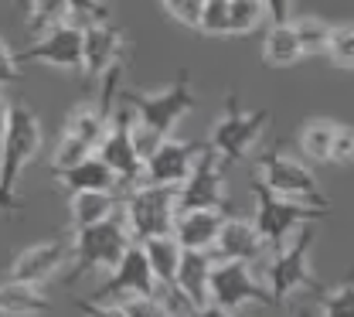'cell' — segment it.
<instances>
[{"instance_id": "16", "label": "cell", "mask_w": 354, "mask_h": 317, "mask_svg": "<svg viewBox=\"0 0 354 317\" xmlns=\"http://www.w3.org/2000/svg\"><path fill=\"white\" fill-rule=\"evenodd\" d=\"M127 35L106 21H86L82 24V72L88 82H99L109 69L123 65Z\"/></svg>"}, {"instance_id": "34", "label": "cell", "mask_w": 354, "mask_h": 317, "mask_svg": "<svg viewBox=\"0 0 354 317\" xmlns=\"http://www.w3.org/2000/svg\"><path fill=\"white\" fill-rule=\"evenodd\" d=\"M201 7H205V0H164V10L174 17L180 28H198Z\"/></svg>"}, {"instance_id": "29", "label": "cell", "mask_w": 354, "mask_h": 317, "mask_svg": "<svg viewBox=\"0 0 354 317\" xmlns=\"http://www.w3.org/2000/svg\"><path fill=\"white\" fill-rule=\"evenodd\" d=\"M324 55L330 58L334 69L351 72V65H354V28L351 24H330V35H327Z\"/></svg>"}, {"instance_id": "1", "label": "cell", "mask_w": 354, "mask_h": 317, "mask_svg": "<svg viewBox=\"0 0 354 317\" xmlns=\"http://www.w3.org/2000/svg\"><path fill=\"white\" fill-rule=\"evenodd\" d=\"M41 120L28 102H10L7 113V127L0 136V212L3 215H17L21 212V198H17V181L24 174V167H31V161L41 154Z\"/></svg>"}, {"instance_id": "37", "label": "cell", "mask_w": 354, "mask_h": 317, "mask_svg": "<svg viewBox=\"0 0 354 317\" xmlns=\"http://www.w3.org/2000/svg\"><path fill=\"white\" fill-rule=\"evenodd\" d=\"M75 311L82 317H127L123 314V304L116 300H106V304H95V300H75Z\"/></svg>"}, {"instance_id": "31", "label": "cell", "mask_w": 354, "mask_h": 317, "mask_svg": "<svg viewBox=\"0 0 354 317\" xmlns=\"http://www.w3.org/2000/svg\"><path fill=\"white\" fill-rule=\"evenodd\" d=\"M320 314L324 317H354V287L344 280L330 290H320Z\"/></svg>"}, {"instance_id": "21", "label": "cell", "mask_w": 354, "mask_h": 317, "mask_svg": "<svg viewBox=\"0 0 354 317\" xmlns=\"http://www.w3.org/2000/svg\"><path fill=\"white\" fill-rule=\"evenodd\" d=\"M215 256L208 249H180V263H177L174 287L194 304H208V273H212Z\"/></svg>"}, {"instance_id": "41", "label": "cell", "mask_w": 354, "mask_h": 317, "mask_svg": "<svg viewBox=\"0 0 354 317\" xmlns=\"http://www.w3.org/2000/svg\"><path fill=\"white\" fill-rule=\"evenodd\" d=\"M187 317H242L235 314V311H225V307H215V304H201V307H194Z\"/></svg>"}, {"instance_id": "27", "label": "cell", "mask_w": 354, "mask_h": 317, "mask_svg": "<svg viewBox=\"0 0 354 317\" xmlns=\"http://www.w3.org/2000/svg\"><path fill=\"white\" fill-rule=\"evenodd\" d=\"M72 17L75 14L65 0H28V31L35 38H41L62 24H72Z\"/></svg>"}, {"instance_id": "19", "label": "cell", "mask_w": 354, "mask_h": 317, "mask_svg": "<svg viewBox=\"0 0 354 317\" xmlns=\"http://www.w3.org/2000/svg\"><path fill=\"white\" fill-rule=\"evenodd\" d=\"M221 222H225V208H187V212L174 215L171 235L177 239L180 249H208L212 253Z\"/></svg>"}, {"instance_id": "20", "label": "cell", "mask_w": 354, "mask_h": 317, "mask_svg": "<svg viewBox=\"0 0 354 317\" xmlns=\"http://www.w3.org/2000/svg\"><path fill=\"white\" fill-rule=\"evenodd\" d=\"M51 178H55V184L65 194H79V191H123L120 181H116V174L95 154H88L79 164H68V167H51Z\"/></svg>"}, {"instance_id": "39", "label": "cell", "mask_w": 354, "mask_h": 317, "mask_svg": "<svg viewBox=\"0 0 354 317\" xmlns=\"http://www.w3.org/2000/svg\"><path fill=\"white\" fill-rule=\"evenodd\" d=\"M263 3V14L272 24H283L293 17V0H259Z\"/></svg>"}, {"instance_id": "32", "label": "cell", "mask_w": 354, "mask_h": 317, "mask_svg": "<svg viewBox=\"0 0 354 317\" xmlns=\"http://www.w3.org/2000/svg\"><path fill=\"white\" fill-rule=\"evenodd\" d=\"M194 31H201L208 38H225L228 35V0H205Z\"/></svg>"}, {"instance_id": "33", "label": "cell", "mask_w": 354, "mask_h": 317, "mask_svg": "<svg viewBox=\"0 0 354 317\" xmlns=\"http://www.w3.org/2000/svg\"><path fill=\"white\" fill-rule=\"evenodd\" d=\"M123 304V314L127 317H171L167 314V307H164V300L153 293V297H127V300H120Z\"/></svg>"}, {"instance_id": "14", "label": "cell", "mask_w": 354, "mask_h": 317, "mask_svg": "<svg viewBox=\"0 0 354 317\" xmlns=\"http://www.w3.org/2000/svg\"><path fill=\"white\" fill-rule=\"evenodd\" d=\"M17 65H51L62 72H82V28L62 24L35 38V45L17 55Z\"/></svg>"}, {"instance_id": "6", "label": "cell", "mask_w": 354, "mask_h": 317, "mask_svg": "<svg viewBox=\"0 0 354 317\" xmlns=\"http://www.w3.org/2000/svg\"><path fill=\"white\" fill-rule=\"evenodd\" d=\"M252 194H256V215H252V226L259 228V235H263V242H266L269 253L283 249L286 239H290L300 226H307L310 219H324V215H327L324 208L300 205V201H290V198L272 194L259 178H252Z\"/></svg>"}, {"instance_id": "26", "label": "cell", "mask_w": 354, "mask_h": 317, "mask_svg": "<svg viewBox=\"0 0 354 317\" xmlns=\"http://www.w3.org/2000/svg\"><path fill=\"white\" fill-rule=\"evenodd\" d=\"M334 134H337V123L334 120H324V116L307 120L304 130H300V154L307 157L310 164H330Z\"/></svg>"}, {"instance_id": "24", "label": "cell", "mask_w": 354, "mask_h": 317, "mask_svg": "<svg viewBox=\"0 0 354 317\" xmlns=\"http://www.w3.org/2000/svg\"><path fill=\"white\" fill-rule=\"evenodd\" d=\"M120 201H123L120 191H79V194H68V222H72V228L95 226L106 215H113L120 208Z\"/></svg>"}, {"instance_id": "3", "label": "cell", "mask_w": 354, "mask_h": 317, "mask_svg": "<svg viewBox=\"0 0 354 317\" xmlns=\"http://www.w3.org/2000/svg\"><path fill=\"white\" fill-rule=\"evenodd\" d=\"M310 246H313V228L300 226L283 249L269 253L266 263V287L272 293V304L293 297L297 290H324L310 270Z\"/></svg>"}, {"instance_id": "12", "label": "cell", "mask_w": 354, "mask_h": 317, "mask_svg": "<svg viewBox=\"0 0 354 317\" xmlns=\"http://www.w3.org/2000/svg\"><path fill=\"white\" fill-rule=\"evenodd\" d=\"M106 120L109 116H102V109L95 102L72 106V113L65 120V130H62V140L55 147L51 167H68V164H79L88 154H95L99 140L106 134Z\"/></svg>"}, {"instance_id": "30", "label": "cell", "mask_w": 354, "mask_h": 317, "mask_svg": "<svg viewBox=\"0 0 354 317\" xmlns=\"http://www.w3.org/2000/svg\"><path fill=\"white\" fill-rule=\"evenodd\" d=\"M266 21L259 0H228V35H252Z\"/></svg>"}, {"instance_id": "15", "label": "cell", "mask_w": 354, "mask_h": 317, "mask_svg": "<svg viewBox=\"0 0 354 317\" xmlns=\"http://www.w3.org/2000/svg\"><path fill=\"white\" fill-rule=\"evenodd\" d=\"M205 140H174V136H164L157 143V150L143 161V171H140V181L143 184H180L187 178L191 164L198 161Z\"/></svg>"}, {"instance_id": "22", "label": "cell", "mask_w": 354, "mask_h": 317, "mask_svg": "<svg viewBox=\"0 0 354 317\" xmlns=\"http://www.w3.org/2000/svg\"><path fill=\"white\" fill-rule=\"evenodd\" d=\"M143 256H147V266H150V276L157 283V290H167L174 287V276H177V263H180V246L171 232L164 235H150L140 242Z\"/></svg>"}, {"instance_id": "13", "label": "cell", "mask_w": 354, "mask_h": 317, "mask_svg": "<svg viewBox=\"0 0 354 317\" xmlns=\"http://www.w3.org/2000/svg\"><path fill=\"white\" fill-rule=\"evenodd\" d=\"M157 293V283L150 276V266H147V256L140 249V242H133L130 249L116 260V266L109 270V280L95 290L92 300L106 304V300H127V297H153Z\"/></svg>"}, {"instance_id": "7", "label": "cell", "mask_w": 354, "mask_h": 317, "mask_svg": "<svg viewBox=\"0 0 354 317\" xmlns=\"http://www.w3.org/2000/svg\"><path fill=\"white\" fill-rule=\"evenodd\" d=\"M259 181H263L272 194H279V198H290V201H300V205H313V208L330 212V201H327L324 188L317 181V174L310 171L304 161L283 154L279 147H269L263 154Z\"/></svg>"}, {"instance_id": "23", "label": "cell", "mask_w": 354, "mask_h": 317, "mask_svg": "<svg viewBox=\"0 0 354 317\" xmlns=\"http://www.w3.org/2000/svg\"><path fill=\"white\" fill-rule=\"evenodd\" d=\"M51 314V300L35 283H0V317H44Z\"/></svg>"}, {"instance_id": "5", "label": "cell", "mask_w": 354, "mask_h": 317, "mask_svg": "<svg viewBox=\"0 0 354 317\" xmlns=\"http://www.w3.org/2000/svg\"><path fill=\"white\" fill-rule=\"evenodd\" d=\"M123 219L130 228L133 242H143L150 235H164L171 232L177 215V188L174 184H133L130 194H123L120 201Z\"/></svg>"}, {"instance_id": "10", "label": "cell", "mask_w": 354, "mask_h": 317, "mask_svg": "<svg viewBox=\"0 0 354 317\" xmlns=\"http://www.w3.org/2000/svg\"><path fill=\"white\" fill-rule=\"evenodd\" d=\"M133 109L123 102V106H113L109 120H106V134L95 147V157L116 174L120 188H133L140 184V171H143V161L133 147Z\"/></svg>"}, {"instance_id": "2", "label": "cell", "mask_w": 354, "mask_h": 317, "mask_svg": "<svg viewBox=\"0 0 354 317\" xmlns=\"http://www.w3.org/2000/svg\"><path fill=\"white\" fill-rule=\"evenodd\" d=\"M133 246V235L127 228L123 208H116L113 215H106L95 226L72 228V242H68V276L65 283H75L95 270H113L116 260Z\"/></svg>"}, {"instance_id": "4", "label": "cell", "mask_w": 354, "mask_h": 317, "mask_svg": "<svg viewBox=\"0 0 354 317\" xmlns=\"http://www.w3.org/2000/svg\"><path fill=\"white\" fill-rule=\"evenodd\" d=\"M266 127H269V113L266 109H242L235 96H228V106L215 120L212 136H208V147L221 157V164H242L256 143L263 140Z\"/></svg>"}, {"instance_id": "25", "label": "cell", "mask_w": 354, "mask_h": 317, "mask_svg": "<svg viewBox=\"0 0 354 317\" xmlns=\"http://www.w3.org/2000/svg\"><path fill=\"white\" fill-rule=\"evenodd\" d=\"M300 58H307V55H304V48L297 42L290 21L272 24V28L266 31V38H263V62L266 65H272V69H290V65H297Z\"/></svg>"}, {"instance_id": "40", "label": "cell", "mask_w": 354, "mask_h": 317, "mask_svg": "<svg viewBox=\"0 0 354 317\" xmlns=\"http://www.w3.org/2000/svg\"><path fill=\"white\" fill-rule=\"evenodd\" d=\"M72 7V14H82L88 21H106V3L99 0H65Z\"/></svg>"}, {"instance_id": "17", "label": "cell", "mask_w": 354, "mask_h": 317, "mask_svg": "<svg viewBox=\"0 0 354 317\" xmlns=\"http://www.w3.org/2000/svg\"><path fill=\"white\" fill-rule=\"evenodd\" d=\"M68 256H72V253H68V242H65V239L35 242V246L21 249V253L10 260V266H7V280L41 287V283H48L51 276H58V273L68 266Z\"/></svg>"}, {"instance_id": "9", "label": "cell", "mask_w": 354, "mask_h": 317, "mask_svg": "<svg viewBox=\"0 0 354 317\" xmlns=\"http://www.w3.org/2000/svg\"><path fill=\"white\" fill-rule=\"evenodd\" d=\"M208 304L225 311H242L249 304H272V293L256 276L252 263L242 260H215L208 273Z\"/></svg>"}, {"instance_id": "36", "label": "cell", "mask_w": 354, "mask_h": 317, "mask_svg": "<svg viewBox=\"0 0 354 317\" xmlns=\"http://www.w3.org/2000/svg\"><path fill=\"white\" fill-rule=\"evenodd\" d=\"M133 147H136V154H140V161H147L153 150H157V143L164 140V136L157 134V130H150V127H143V123H136L133 120Z\"/></svg>"}, {"instance_id": "38", "label": "cell", "mask_w": 354, "mask_h": 317, "mask_svg": "<svg viewBox=\"0 0 354 317\" xmlns=\"http://www.w3.org/2000/svg\"><path fill=\"white\" fill-rule=\"evenodd\" d=\"M17 75H21L17 55H14V51H10V45L0 38V86H7V82H17Z\"/></svg>"}, {"instance_id": "43", "label": "cell", "mask_w": 354, "mask_h": 317, "mask_svg": "<svg viewBox=\"0 0 354 317\" xmlns=\"http://www.w3.org/2000/svg\"><path fill=\"white\" fill-rule=\"evenodd\" d=\"M297 317H313V314H310V311H307V307H304V311H300V314H297Z\"/></svg>"}, {"instance_id": "44", "label": "cell", "mask_w": 354, "mask_h": 317, "mask_svg": "<svg viewBox=\"0 0 354 317\" xmlns=\"http://www.w3.org/2000/svg\"><path fill=\"white\" fill-rule=\"evenodd\" d=\"M99 3H106V0H99Z\"/></svg>"}, {"instance_id": "8", "label": "cell", "mask_w": 354, "mask_h": 317, "mask_svg": "<svg viewBox=\"0 0 354 317\" xmlns=\"http://www.w3.org/2000/svg\"><path fill=\"white\" fill-rule=\"evenodd\" d=\"M123 102L133 109V120L157 130L160 136H174L177 123L194 109V92L187 86V72L177 75L174 86L164 92H123Z\"/></svg>"}, {"instance_id": "42", "label": "cell", "mask_w": 354, "mask_h": 317, "mask_svg": "<svg viewBox=\"0 0 354 317\" xmlns=\"http://www.w3.org/2000/svg\"><path fill=\"white\" fill-rule=\"evenodd\" d=\"M7 113H10V102H7L3 92H0V136H3V127H7Z\"/></svg>"}, {"instance_id": "35", "label": "cell", "mask_w": 354, "mask_h": 317, "mask_svg": "<svg viewBox=\"0 0 354 317\" xmlns=\"http://www.w3.org/2000/svg\"><path fill=\"white\" fill-rule=\"evenodd\" d=\"M354 157V134L348 123H337V134L330 143V164H351Z\"/></svg>"}, {"instance_id": "28", "label": "cell", "mask_w": 354, "mask_h": 317, "mask_svg": "<svg viewBox=\"0 0 354 317\" xmlns=\"http://www.w3.org/2000/svg\"><path fill=\"white\" fill-rule=\"evenodd\" d=\"M290 28L297 35V42L304 48V55H324L327 48V35H330V24L320 21V17H290Z\"/></svg>"}, {"instance_id": "11", "label": "cell", "mask_w": 354, "mask_h": 317, "mask_svg": "<svg viewBox=\"0 0 354 317\" xmlns=\"http://www.w3.org/2000/svg\"><path fill=\"white\" fill-rule=\"evenodd\" d=\"M187 208H228V184H225V164L208 147H201L198 161L191 164L187 178L177 184V212Z\"/></svg>"}, {"instance_id": "18", "label": "cell", "mask_w": 354, "mask_h": 317, "mask_svg": "<svg viewBox=\"0 0 354 317\" xmlns=\"http://www.w3.org/2000/svg\"><path fill=\"white\" fill-rule=\"evenodd\" d=\"M266 253V242L259 235V228L252 226L249 219H228L221 222L218 235H215V246H212V256L215 260H242V263H259Z\"/></svg>"}]
</instances>
